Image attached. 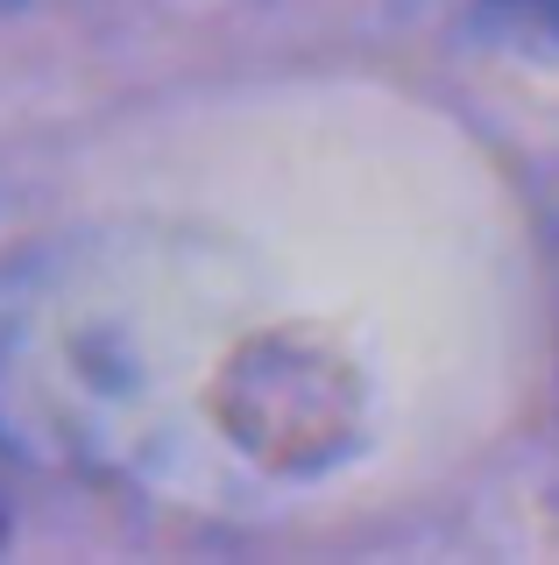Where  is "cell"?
Returning a JSON list of instances; mask_svg holds the SVG:
<instances>
[{"mask_svg":"<svg viewBox=\"0 0 559 565\" xmlns=\"http://www.w3.org/2000/svg\"><path fill=\"white\" fill-rule=\"evenodd\" d=\"M517 8H524V14H531V22H538V29H552V35H559V0H517Z\"/></svg>","mask_w":559,"mask_h":565,"instance_id":"7a4b0ae2","label":"cell"},{"mask_svg":"<svg viewBox=\"0 0 559 565\" xmlns=\"http://www.w3.org/2000/svg\"><path fill=\"white\" fill-rule=\"evenodd\" d=\"M128 247H78L0 290V446L72 467H149L191 382L184 305Z\"/></svg>","mask_w":559,"mask_h":565,"instance_id":"6da1fadb","label":"cell"},{"mask_svg":"<svg viewBox=\"0 0 559 565\" xmlns=\"http://www.w3.org/2000/svg\"><path fill=\"white\" fill-rule=\"evenodd\" d=\"M0 530H8V494H0Z\"/></svg>","mask_w":559,"mask_h":565,"instance_id":"3957f363","label":"cell"}]
</instances>
